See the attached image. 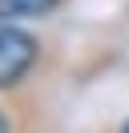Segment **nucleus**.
I'll return each instance as SVG.
<instances>
[{
  "instance_id": "4",
  "label": "nucleus",
  "mask_w": 129,
  "mask_h": 133,
  "mask_svg": "<svg viewBox=\"0 0 129 133\" xmlns=\"http://www.w3.org/2000/svg\"><path fill=\"white\" fill-rule=\"evenodd\" d=\"M121 133H129V121H125V125H121Z\"/></svg>"
},
{
  "instance_id": "2",
  "label": "nucleus",
  "mask_w": 129,
  "mask_h": 133,
  "mask_svg": "<svg viewBox=\"0 0 129 133\" xmlns=\"http://www.w3.org/2000/svg\"><path fill=\"white\" fill-rule=\"evenodd\" d=\"M64 0H0V20H44L61 8Z\"/></svg>"
},
{
  "instance_id": "1",
  "label": "nucleus",
  "mask_w": 129,
  "mask_h": 133,
  "mask_svg": "<svg viewBox=\"0 0 129 133\" xmlns=\"http://www.w3.org/2000/svg\"><path fill=\"white\" fill-rule=\"evenodd\" d=\"M40 41L12 20H0V89H12L36 69Z\"/></svg>"
},
{
  "instance_id": "3",
  "label": "nucleus",
  "mask_w": 129,
  "mask_h": 133,
  "mask_svg": "<svg viewBox=\"0 0 129 133\" xmlns=\"http://www.w3.org/2000/svg\"><path fill=\"white\" fill-rule=\"evenodd\" d=\"M0 133H12V125H8V117L0 113Z\"/></svg>"
}]
</instances>
